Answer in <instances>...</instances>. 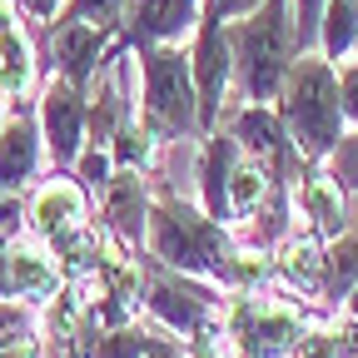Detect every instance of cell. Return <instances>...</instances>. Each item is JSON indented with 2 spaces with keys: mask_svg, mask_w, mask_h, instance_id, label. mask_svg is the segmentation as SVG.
<instances>
[{
  "mask_svg": "<svg viewBox=\"0 0 358 358\" xmlns=\"http://www.w3.org/2000/svg\"><path fill=\"white\" fill-rule=\"evenodd\" d=\"M234 229L219 224L199 209V199L179 194L174 185L155 179L150 189V224H145V254L179 268V274H194V279H209L219 284L224 264L234 254Z\"/></svg>",
  "mask_w": 358,
  "mask_h": 358,
  "instance_id": "obj_1",
  "label": "cell"
},
{
  "mask_svg": "<svg viewBox=\"0 0 358 358\" xmlns=\"http://www.w3.org/2000/svg\"><path fill=\"white\" fill-rule=\"evenodd\" d=\"M274 110H279V120L289 129L294 150L303 155V164H324L338 150V140L348 134L343 105H338V70L319 50L294 55V65H289V75L279 85Z\"/></svg>",
  "mask_w": 358,
  "mask_h": 358,
  "instance_id": "obj_2",
  "label": "cell"
},
{
  "mask_svg": "<svg viewBox=\"0 0 358 358\" xmlns=\"http://www.w3.org/2000/svg\"><path fill=\"white\" fill-rule=\"evenodd\" d=\"M229 50H234V100L274 105L294 55H303L294 30V0H264L254 15L229 20Z\"/></svg>",
  "mask_w": 358,
  "mask_h": 358,
  "instance_id": "obj_3",
  "label": "cell"
},
{
  "mask_svg": "<svg viewBox=\"0 0 358 358\" xmlns=\"http://www.w3.org/2000/svg\"><path fill=\"white\" fill-rule=\"evenodd\" d=\"M319 313H324V303L289 299L279 289L224 294L219 329L229 338L234 358H284V353H299V338L308 334V324L319 319Z\"/></svg>",
  "mask_w": 358,
  "mask_h": 358,
  "instance_id": "obj_4",
  "label": "cell"
},
{
  "mask_svg": "<svg viewBox=\"0 0 358 358\" xmlns=\"http://www.w3.org/2000/svg\"><path fill=\"white\" fill-rule=\"evenodd\" d=\"M134 55H140V100H134V115L145 120V129L159 145L204 140L189 50H179V45H155V50H134Z\"/></svg>",
  "mask_w": 358,
  "mask_h": 358,
  "instance_id": "obj_5",
  "label": "cell"
},
{
  "mask_svg": "<svg viewBox=\"0 0 358 358\" xmlns=\"http://www.w3.org/2000/svg\"><path fill=\"white\" fill-rule=\"evenodd\" d=\"M140 268H145V319L159 324L164 334L174 338H199L224 308V289L209 284V279H194V274H179V268L140 254Z\"/></svg>",
  "mask_w": 358,
  "mask_h": 358,
  "instance_id": "obj_6",
  "label": "cell"
},
{
  "mask_svg": "<svg viewBox=\"0 0 358 358\" xmlns=\"http://www.w3.org/2000/svg\"><path fill=\"white\" fill-rule=\"evenodd\" d=\"M189 70H194V90H199V124L204 134L219 129L224 110L234 100V50H229V20L219 15H199L194 25V45H189Z\"/></svg>",
  "mask_w": 358,
  "mask_h": 358,
  "instance_id": "obj_7",
  "label": "cell"
},
{
  "mask_svg": "<svg viewBox=\"0 0 358 358\" xmlns=\"http://www.w3.org/2000/svg\"><path fill=\"white\" fill-rule=\"evenodd\" d=\"M224 129L239 140V150L249 155V159H259L264 169H268V179L274 185H299L303 179V155L294 150V140H289V129H284V120H279V110L274 105H234V115L229 120H219Z\"/></svg>",
  "mask_w": 358,
  "mask_h": 358,
  "instance_id": "obj_8",
  "label": "cell"
},
{
  "mask_svg": "<svg viewBox=\"0 0 358 358\" xmlns=\"http://www.w3.org/2000/svg\"><path fill=\"white\" fill-rule=\"evenodd\" d=\"M95 214V199L70 169H50L40 185L25 194V234H35L40 244H60L65 234L85 229Z\"/></svg>",
  "mask_w": 358,
  "mask_h": 358,
  "instance_id": "obj_9",
  "label": "cell"
},
{
  "mask_svg": "<svg viewBox=\"0 0 358 358\" xmlns=\"http://www.w3.org/2000/svg\"><path fill=\"white\" fill-rule=\"evenodd\" d=\"M110 55H115V30L65 20V15L45 25V75H65L70 85L90 90V80L105 70Z\"/></svg>",
  "mask_w": 358,
  "mask_h": 358,
  "instance_id": "obj_10",
  "label": "cell"
},
{
  "mask_svg": "<svg viewBox=\"0 0 358 358\" xmlns=\"http://www.w3.org/2000/svg\"><path fill=\"white\" fill-rule=\"evenodd\" d=\"M35 115H40L50 169H75V159L85 150V90L70 85L65 75H45L40 95H35Z\"/></svg>",
  "mask_w": 358,
  "mask_h": 358,
  "instance_id": "obj_11",
  "label": "cell"
},
{
  "mask_svg": "<svg viewBox=\"0 0 358 358\" xmlns=\"http://www.w3.org/2000/svg\"><path fill=\"white\" fill-rule=\"evenodd\" d=\"M204 15V0H124V15L115 30V50H155V45H179L194 35Z\"/></svg>",
  "mask_w": 358,
  "mask_h": 358,
  "instance_id": "obj_12",
  "label": "cell"
},
{
  "mask_svg": "<svg viewBox=\"0 0 358 358\" xmlns=\"http://www.w3.org/2000/svg\"><path fill=\"white\" fill-rule=\"evenodd\" d=\"M45 174H50V155H45L35 100L10 105L6 129H0V194H30Z\"/></svg>",
  "mask_w": 358,
  "mask_h": 358,
  "instance_id": "obj_13",
  "label": "cell"
},
{
  "mask_svg": "<svg viewBox=\"0 0 358 358\" xmlns=\"http://www.w3.org/2000/svg\"><path fill=\"white\" fill-rule=\"evenodd\" d=\"M150 189H155V174H134V169H115V179L105 185V194L95 199L100 224L124 239L134 254L145 249V224H150Z\"/></svg>",
  "mask_w": 358,
  "mask_h": 358,
  "instance_id": "obj_14",
  "label": "cell"
},
{
  "mask_svg": "<svg viewBox=\"0 0 358 358\" xmlns=\"http://www.w3.org/2000/svg\"><path fill=\"white\" fill-rule=\"evenodd\" d=\"M348 194L338 189V179L324 169V164H308L303 179L294 185V219H299V229H308L313 239H338L348 229Z\"/></svg>",
  "mask_w": 358,
  "mask_h": 358,
  "instance_id": "obj_15",
  "label": "cell"
},
{
  "mask_svg": "<svg viewBox=\"0 0 358 358\" xmlns=\"http://www.w3.org/2000/svg\"><path fill=\"white\" fill-rule=\"evenodd\" d=\"M65 284H70V279H65L60 259L45 249L35 234L15 229V234H10V294L40 308L45 299H55Z\"/></svg>",
  "mask_w": 358,
  "mask_h": 358,
  "instance_id": "obj_16",
  "label": "cell"
},
{
  "mask_svg": "<svg viewBox=\"0 0 358 358\" xmlns=\"http://www.w3.org/2000/svg\"><path fill=\"white\" fill-rule=\"evenodd\" d=\"M274 289L289 294V299L319 303V289H324V239H313L308 229L294 224V234L274 244Z\"/></svg>",
  "mask_w": 358,
  "mask_h": 358,
  "instance_id": "obj_17",
  "label": "cell"
},
{
  "mask_svg": "<svg viewBox=\"0 0 358 358\" xmlns=\"http://www.w3.org/2000/svg\"><path fill=\"white\" fill-rule=\"evenodd\" d=\"M239 140L229 129H214V134H204L199 140V164H194V174H199V209L209 214V219H219L224 224V189H229V169L239 164Z\"/></svg>",
  "mask_w": 358,
  "mask_h": 358,
  "instance_id": "obj_18",
  "label": "cell"
},
{
  "mask_svg": "<svg viewBox=\"0 0 358 358\" xmlns=\"http://www.w3.org/2000/svg\"><path fill=\"white\" fill-rule=\"evenodd\" d=\"M348 229L338 239L324 244V289H319V303L338 313V303L358 289V194H348Z\"/></svg>",
  "mask_w": 358,
  "mask_h": 358,
  "instance_id": "obj_19",
  "label": "cell"
},
{
  "mask_svg": "<svg viewBox=\"0 0 358 358\" xmlns=\"http://www.w3.org/2000/svg\"><path fill=\"white\" fill-rule=\"evenodd\" d=\"M40 50H35V40L25 30H10V35H0V95H6L10 105H30L40 95Z\"/></svg>",
  "mask_w": 358,
  "mask_h": 358,
  "instance_id": "obj_20",
  "label": "cell"
},
{
  "mask_svg": "<svg viewBox=\"0 0 358 358\" xmlns=\"http://www.w3.org/2000/svg\"><path fill=\"white\" fill-rule=\"evenodd\" d=\"M164 338L159 324H150L145 313L120 329H90V358H150V348Z\"/></svg>",
  "mask_w": 358,
  "mask_h": 358,
  "instance_id": "obj_21",
  "label": "cell"
},
{
  "mask_svg": "<svg viewBox=\"0 0 358 358\" xmlns=\"http://www.w3.org/2000/svg\"><path fill=\"white\" fill-rule=\"evenodd\" d=\"M159 155H164V145H159L155 134L145 129V120H140V115L124 120V124H120V134L110 140V159H115V169L159 174Z\"/></svg>",
  "mask_w": 358,
  "mask_h": 358,
  "instance_id": "obj_22",
  "label": "cell"
},
{
  "mask_svg": "<svg viewBox=\"0 0 358 358\" xmlns=\"http://www.w3.org/2000/svg\"><path fill=\"white\" fill-rule=\"evenodd\" d=\"M353 40H358V0H329L319 20V55L343 65L353 55Z\"/></svg>",
  "mask_w": 358,
  "mask_h": 358,
  "instance_id": "obj_23",
  "label": "cell"
},
{
  "mask_svg": "<svg viewBox=\"0 0 358 358\" xmlns=\"http://www.w3.org/2000/svg\"><path fill=\"white\" fill-rule=\"evenodd\" d=\"M40 343V308L25 299H0V353Z\"/></svg>",
  "mask_w": 358,
  "mask_h": 358,
  "instance_id": "obj_24",
  "label": "cell"
},
{
  "mask_svg": "<svg viewBox=\"0 0 358 358\" xmlns=\"http://www.w3.org/2000/svg\"><path fill=\"white\" fill-rule=\"evenodd\" d=\"M70 174H75L80 185L90 189V199H100V194H105V185L115 179V159H110V150H90V145H85Z\"/></svg>",
  "mask_w": 358,
  "mask_h": 358,
  "instance_id": "obj_25",
  "label": "cell"
},
{
  "mask_svg": "<svg viewBox=\"0 0 358 358\" xmlns=\"http://www.w3.org/2000/svg\"><path fill=\"white\" fill-rule=\"evenodd\" d=\"M65 20H85V25H100V30H120L124 15V0H65ZM55 15V20H60Z\"/></svg>",
  "mask_w": 358,
  "mask_h": 358,
  "instance_id": "obj_26",
  "label": "cell"
},
{
  "mask_svg": "<svg viewBox=\"0 0 358 358\" xmlns=\"http://www.w3.org/2000/svg\"><path fill=\"white\" fill-rule=\"evenodd\" d=\"M324 169L338 179L343 194H358V129H348L343 140H338V150L324 159Z\"/></svg>",
  "mask_w": 358,
  "mask_h": 358,
  "instance_id": "obj_27",
  "label": "cell"
},
{
  "mask_svg": "<svg viewBox=\"0 0 358 358\" xmlns=\"http://www.w3.org/2000/svg\"><path fill=\"white\" fill-rule=\"evenodd\" d=\"M329 0H294V30H299V50H319V20H324Z\"/></svg>",
  "mask_w": 358,
  "mask_h": 358,
  "instance_id": "obj_28",
  "label": "cell"
},
{
  "mask_svg": "<svg viewBox=\"0 0 358 358\" xmlns=\"http://www.w3.org/2000/svg\"><path fill=\"white\" fill-rule=\"evenodd\" d=\"M338 70V105H343V124L358 129V60L334 65Z\"/></svg>",
  "mask_w": 358,
  "mask_h": 358,
  "instance_id": "obj_29",
  "label": "cell"
},
{
  "mask_svg": "<svg viewBox=\"0 0 358 358\" xmlns=\"http://www.w3.org/2000/svg\"><path fill=\"white\" fill-rule=\"evenodd\" d=\"M259 6H264V0H204V10L219 15V20H244V15H254Z\"/></svg>",
  "mask_w": 358,
  "mask_h": 358,
  "instance_id": "obj_30",
  "label": "cell"
},
{
  "mask_svg": "<svg viewBox=\"0 0 358 358\" xmlns=\"http://www.w3.org/2000/svg\"><path fill=\"white\" fill-rule=\"evenodd\" d=\"M25 229V194H0V234Z\"/></svg>",
  "mask_w": 358,
  "mask_h": 358,
  "instance_id": "obj_31",
  "label": "cell"
},
{
  "mask_svg": "<svg viewBox=\"0 0 358 358\" xmlns=\"http://www.w3.org/2000/svg\"><path fill=\"white\" fill-rule=\"evenodd\" d=\"M20 10H25L30 20H40V25H50V20L65 10V0H20Z\"/></svg>",
  "mask_w": 358,
  "mask_h": 358,
  "instance_id": "obj_32",
  "label": "cell"
},
{
  "mask_svg": "<svg viewBox=\"0 0 358 358\" xmlns=\"http://www.w3.org/2000/svg\"><path fill=\"white\" fill-rule=\"evenodd\" d=\"M10 234H15V229L0 234V299H15V294H10Z\"/></svg>",
  "mask_w": 358,
  "mask_h": 358,
  "instance_id": "obj_33",
  "label": "cell"
},
{
  "mask_svg": "<svg viewBox=\"0 0 358 358\" xmlns=\"http://www.w3.org/2000/svg\"><path fill=\"white\" fill-rule=\"evenodd\" d=\"M150 358H189V343H185V338H174V334H164V338L150 348Z\"/></svg>",
  "mask_w": 358,
  "mask_h": 358,
  "instance_id": "obj_34",
  "label": "cell"
},
{
  "mask_svg": "<svg viewBox=\"0 0 358 358\" xmlns=\"http://www.w3.org/2000/svg\"><path fill=\"white\" fill-rule=\"evenodd\" d=\"M20 30V0H0V35Z\"/></svg>",
  "mask_w": 358,
  "mask_h": 358,
  "instance_id": "obj_35",
  "label": "cell"
},
{
  "mask_svg": "<svg viewBox=\"0 0 358 358\" xmlns=\"http://www.w3.org/2000/svg\"><path fill=\"white\" fill-rule=\"evenodd\" d=\"M338 319H348V324H358V289H353V294H348V299L338 303Z\"/></svg>",
  "mask_w": 358,
  "mask_h": 358,
  "instance_id": "obj_36",
  "label": "cell"
},
{
  "mask_svg": "<svg viewBox=\"0 0 358 358\" xmlns=\"http://www.w3.org/2000/svg\"><path fill=\"white\" fill-rule=\"evenodd\" d=\"M0 358H45V343H35V348H15V353H0Z\"/></svg>",
  "mask_w": 358,
  "mask_h": 358,
  "instance_id": "obj_37",
  "label": "cell"
},
{
  "mask_svg": "<svg viewBox=\"0 0 358 358\" xmlns=\"http://www.w3.org/2000/svg\"><path fill=\"white\" fill-rule=\"evenodd\" d=\"M6 115H10V100H6V95H0V129H6Z\"/></svg>",
  "mask_w": 358,
  "mask_h": 358,
  "instance_id": "obj_38",
  "label": "cell"
},
{
  "mask_svg": "<svg viewBox=\"0 0 358 358\" xmlns=\"http://www.w3.org/2000/svg\"><path fill=\"white\" fill-rule=\"evenodd\" d=\"M353 60H358V40H353Z\"/></svg>",
  "mask_w": 358,
  "mask_h": 358,
  "instance_id": "obj_39",
  "label": "cell"
}]
</instances>
